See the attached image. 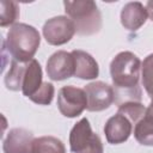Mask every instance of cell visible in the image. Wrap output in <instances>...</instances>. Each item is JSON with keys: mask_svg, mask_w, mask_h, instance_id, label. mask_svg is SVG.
<instances>
[{"mask_svg": "<svg viewBox=\"0 0 153 153\" xmlns=\"http://www.w3.org/2000/svg\"><path fill=\"white\" fill-rule=\"evenodd\" d=\"M140 73L141 61L131 51H121L111 60L110 74L117 106L129 102H141Z\"/></svg>", "mask_w": 153, "mask_h": 153, "instance_id": "1", "label": "cell"}, {"mask_svg": "<svg viewBox=\"0 0 153 153\" xmlns=\"http://www.w3.org/2000/svg\"><path fill=\"white\" fill-rule=\"evenodd\" d=\"M41 43L36 27L25 23H17L10 27L4 41V48L18 62H29L33 59Z\"/></svg>", "mask_w": 153, "mask_h": 153, "instance_id": "2", "label": "cell"}, {"mask_svg": "<svg viewBox=\"0 0 153 153\" xmlns=\"http://www.w3.org/2000/svg\"><path fill=\"white\" fill-rule=\"evenodd\" d=\"M65 12L75 25L76 33L92 36L98 33L103 26L102 13L97 4L92 0L63 1Z\"/></svg>", "mask_w": 153, "mask_h": 153, "instance_id": "3", "label": "cell"}, {"mask_svg": "<svg viewBox=\"0 0 153 153\" xmlns=\"http://www.w3.org/2000/svg\"><path fill=\"white\" fill-rule=\"evenodd\" d=\"M69 147L73 153H103L100 137L92 131L86 117L76 122L69 133Z\"/></svg>", "mask_w": 153, "mask_h": 153, "instance_id": "4", "label": "cell"}, {"mask_svg": "<svg viewBox=\"0 0 153 153\" xmlns=\"http://www.w3.org/2000/svg\"><path fill=\"white\" fill-rule=\"evenodd\" d=\"M57 109L65 117L74 118L87 109V97L84 88L67 85L57 93Z\"/></svg>", "mask_w": 153, "mask_h": 153, "instance_id": "5", "label": "cell"}, {"mask_svg": "<svg viewBox=\"0 0 153 153\" xmlns=\"http://www.w3.org/2000/svg\"><path fill=\"white\" fill-rule=\"evenodd\" d=\"M42 32L48 44L63 45L73 38L76 30L71 18L67 16H57L44 23Z\"/></svg>", "mask_w": 153, "mask_h": 153, "instance_id": "6", "label": "cell"}, {"mask_svg": "<svg viewBox=\"0 0 153 153\" xmlns=\"http://www.w3.org/2000/svg\"><path fill=\"white\" fill-rule=\"evenodd\" d=\"M88 111H103L115 102L114 87L103 81H93L84 87Z\"/></svg>", "mask_w": 153, "mask_h": 153, "instance_id": "7", "label": "cell"}, {"mask_svg": "<svg viewBox=\"0 0 153 153\" xmlns=\"http://www.w3.org/2000/svg\"><path fill=\"white\" fill-rule=\"evenodd\" d=\"M47 75L54 81H62L74 75V59L72 53L57 50L47 61Z\"/></svg>", "mask_w": 153, "mask_h": 153, "instance_id": "8", "label": "cell"}, {"mask_svg": "<svg viewBox=\"0 0 153 153\" xmlns=\"http://www.w3.org/2000/svg\"><path fill=\"white\" fill-rule=\"evenodd\" d=\"M133 126L134 124L128 117L117 111V114L111 116L104 126V134L106 141L111 145L126 142L131 135Z\"/></svg>", "mask_w": 153, "mask_h": 153, "instance_id": "9", "label": "cell"}, {"mask_svg": "<svg viewBox=\"0 0 153 153\" xmlns=\"http://www.w3.org/2000/svg\"><path fill=\"white\" fill-rule=\"evenodd\" d=\"M33 134L24 128H12L2 142L4 153H30Z\"/></svg>", "mask_w": 153, "mask_h": 153, "instance_id": "10", "label": "cell"}, {"mask_svg": "<svg viewBox=\"0 0 153 153\" xmlns=\"http://www.w3.org/2000/svg\"><path fill=\"white\" fill-rule=\"evenodd\" d=\"M147 10L139 1L128 2L121 11V24L129 31H137L147 20Z\"/></svg>", "mask_w": 153, "mask_h": 153, "instance_id": "11", "label": "cell"}, {"mask_svg": "<svg viewBox=\"0 0 153 153\" xmlns=\"http://www.w3.org/2000/svg\"><path fill=\"white\" fill-rule=\"evenodd\" d=\"M74 59V75L79 79L92 80L99 75V67L92 55L84 50L75 49L72 51Z\"/></svg>", "mask_w": 153, "mask_h": 153, "instance_id": "12", "label": "cell"}, {"mask_svg": "<svg viewBox=\"0 0 153 153\" xmlns=\"http://www.w3.org/2000/svg\"><path fill=\"white\" fill-rule=\"evenodd\" d=\"M42 68L36 59L25 62V69L22 78V92L25 97L31 98L43 85Z\"/></svg>", "mask_w": 153, "mask_h": 153, "instance_id": "13", "label": "cell"}, {"mask_svg": "<svg viewBox=\"0 0 153 153\" xmlns=\"http://www.w3.org/2000/svg\"><path fill=\"white\" fill-rule=\"evenodd\" d=\"M135 140L143 146H153V99L145 111L143 117L135 124Z\"/></svg>", "mask_w": 153, "mask_h": 153, "instance_id": "14", "label": "cell"}, {"mask_svg": "<svg viewBox=\"0 0 153 153\" xmlns=\"http://www.w3.org/2000/svg\"><path fill=\"white\" fill-rule=\"evenodd\" d=\"M30 153H66L63 142L55 136H41L32 141Z\"/></svg>", "mask_w": 153, "mask_h": 153, "instance_id": "15", "label": "cell"}, {"mask_svg": "<svg viewBox=\"0 0 153 153\" xmlns=\"http://www.w3.org/2000/svg\"><path fill=\"white\" fill-rule=\"evenodd\" d=\"M25 63L18 62L16 60L11 61V67L5 76V85L7 90L11 91H22V78L24 74Z\"/></svg>", "mask_w": 153, "mask_h": 153, "instance_id": "16", "label": "cell"}, {"mask_svg": "<svg viewBox=\"0 0 153 153\" xmlns=\"http://www.w3.org/2000/svg\"><path fill=\"white\" fill-rule=\"evenodd\" d=\"M0 7H1L0 26L1 27H6V26H10V25L13 26L16 20L19 18V6H18V4L16 1L1 0L0 1Z\"/></svg>", "mask_w": 153, "mask_h": 153, "instance_id": "17", "label": "cell"}, {"mask_svg": "<svg viewBox=\"0 0 153 153\" xmlns=\"http://www.w3.org/2000/svg\"><path fill=\"white\" fill-rule=\"evenodd\" d=\"M141 82L146 93L153 99V53L141 62Z\"/></svg>", "mask_w": 153, "mask_h": 153, "instance_id": "18", "label": "cell"}, {"mask_svg": "<svg viewBox=\"0 0 153 153\" xmlns=\"http://www.w3.org/2000/svg\"><path fill=\"white\" fill-rule=\"evenodd\" d=\"M117 111L123 114L126 117H128L131 121V123L135 126L143 117L146 108L142 105L141 102H129L120 105Z\"/></svg>", "mask_w": 153, "mask_h": 153, "instance_id": "19", "label": "cell"}, {"mask_svg": "<svg viewBox=\"0 0 153 153\" xmlns=\"http://www.w3.org/2000/svg\"><path fill=\"white\" fill-rule=\"evenodd\" d=\"M54 93H55L54 85L51 82H43L42 87L29 99L38 105H49L53 102Z\"/></svg>", "mask_w": 153, "mask_h": 153, "instance_id": "20", "label": "cell"}, {"mask_svg": "<svg viewBox=\"0 0 153 153\" xmlns=\"http://www.w3.org/2000/svg\"><path fill=\"white\" fill-rule=\"evenodd\" d=\"M146 10H147V14H148L149 19L153 22V1H147Z\"/></svg>", "mask_w": 153, "mask_h": 153, "instance_id": "21", "label": "cell"}]
</instances>
